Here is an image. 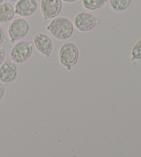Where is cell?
Segmentation results:
<instances>
[{
	"mask_svg": "<svg viewBox=\"0 0 141 157\" xmlns=\"http://www.w3.org/2000/svg\"><path fill=\"white\" fill-rule=\"evenodd\" d=\"M46 30L55 39L65 41L69 39L74 34V26L68 18L56 17L48 25Z\"/></svg>",
	"mask_w": 141,
	"mask_h": 157,
	"instance_id": "1",
	"label": "cell"
},
{
	"mask_svg": "<svg viewBox=\"0 0 141 157\" xmlns=\"http://www.w3.org/2000/svg\"><path fill=\"white\" fill-rule=\"evenodd\" d=\"M80 52L78 47L73 42L62 44L59 51V60L61 66L67 71H72L79 60Z\"/></svg>",
	"mask_w": 141,
	"mask_h": 157,
	"instance_id": "2",
	"label": "cell"
},
{
	"mask_svg": "<svg viewBox=\"0 0 141 157\" xmlns=\"http://www.w3.org/2000/svg\"><path fill=\"white\" fill-rule=\"evenodd\" d=\"M32 44L27 41H18L14 45L10 52L11 60L16 64H22L32 57Z\"/></svg>",
	"mask_w": 141,
	"mask_h": 157,
	"instance_id": "3",
	"label": "cell"
},
{
	"mask_svg": "<svg viewBox=\"0 0 141 157\" xmlns=\"http://www.w3.org/2000/svg\"><path fill=\"white\" fill-rule=\"evenodd\" d=\"M30 31V24L24 18L14 19L8 26V35L11 43L21 41Z\"/></svg>",
	"mask_w": 141,
	"mask_h": 157,
	"instance_id": "4",
	"label": "cell"
},
{
	"mask_svg": "<svg viewBox=\"0 0 141 157\" xmlns=\"http://www.w3.org/2000/svg\"><path fill=\"white\" fill-rule=\"evenodd\" d=\"M99 23V20L94 15L87 12L78 13L74 18V26L82 33L92 31Z\"/></svg>",
	"mask_w": 141,
	"mask_h": 157,
	"instance_id": "5",
	"label": "cell"
},
{
	"mask_svg": "<svg viewBox=\"0 0 141 157\" xmlns=\"http://www.w3.org/2000/svg\"><path fill=\"white\" fill-rule=\"evenodd\" d=\"M63 9L61 0H41L40 10L45 20L56 17Z\"/></svg>",
	"mask_w": 141,
	"mask_h": 157,
	"instance_id": "6",
	"label": "cell"
},
{
	"mask_svg": "<svg viewBox=\"0 0 141 157\" xmlns=\"http://www.w3.org/2000/svg\"><path fill=\"white\" fill-rule=\"evenodd\" d=\"M33 44L36 50L46 59L51 57L53 51V43L51 38L44 33H39L33 38Z\"/></svg>",
	"mask_w": 141,
	"mask_h": 157,
	"instance_id": "7",
	"label": "cell"
},
{
	"mask_svg": "<svg viewBox=\"0 0 141 157\" xmlns=\"http://www.w3.org/2000/svg\"><path fill=\"white\" fill-rule=\"evenodd\" d=\"M19 68L12 61H7L0 66V81L3 83H11L18 77Z\"/></svg>",
	"mask_w": 141,
	"mask_h": 157,
	"instance_id": "8",
	"label": "cell"
},
{
	"mask_svg": "<svg viewBox=\"0 0 141 157\" xmlns=\"http://www.w3.org/2000/svg\"><path fill=\"white\" fill-rule=\"evenodd\" d=\"M38 9L37 0H18L15 7V13L22 17L33 15Z\"/></svg>",
	"mask_w": 141,
	"mask_h": 157,
	"instance_id": "9",
	"label": "cell"
},
{
	"mask_svg": "<svg viewBox=\"0 0 141 157\" xmlns=\"http://www.w3.org/2000/svg\"><path fill=\"white\" fill-rule=\"evenodd\" d=\"M15 15V7L10 3L0 4V23H7L12 20Z\"/></svg>",
	"mask_w": 141,
	"mask_h": 157,
	"instance_id": "10",
	"label": "cell"
},
{
	"mask_svg": "<svg viewBox=\"0 0 141 157\" xmlns=\"http://www.w3.org/2000/svg\"><path fill=\"white\" fill-rule=\"evenodd\" d=\"M108 0H82L83 6L87 10L96 11L105 6Z\"/></svg>",
	"mask_w": 141,
	"mask_h": 157,
	"instance_id": "11",
	"label": "cell"
},
{
	"mask_svg": "<svg viewBox=\"0 0 141 157\" xmlns=\"http://www.w3.org/2000/svg\"><path fill=\"white\" fill-rule=\"evenodd\" d=\"M132 0H109V5L115 12H123L130 6Z\"/></svg>",
	"mask_w": 141,
	"mask_h": 157,
	"instance_id": "12",
	"label": "cell"
},
{
	"mask_svg": "<svg viewBox=\"0 0 141 157\" xmlns=\"http://www.w3.org/2000/svg\"><path fill=\"white\" fill-rule=\"evenodd\" d=\"M141 59V39L137 41L131 51V60L132 61Z\"/></svg>",
	"mask_w": 141,
	"mask_h": 157,
	"instance_id": "13",
	"label": "cell"
},
{
	"mask_svg": "<svg viewBox=\"0 0 141 157\" xmlns=\"http://www.w3.org/2000/svg\"><path fill=\"white\" fill-rule=\"evenodd\" d=\"M6 58V50L5 48L2 45H0V66L4 63Z\"/></svg>",
	"mask_w": 141,
	"mask_h": 157,
	"instance_id": "14",
	"label": "cell"
},
{
	"mask_svg": "<svg viewBox=\"0 0 141 157\" xmlns=\"http://www.w3.org/2000/svg\"><path fill=\"white\" fill-rule=\"evenodd\" d=\"M6 41V38L5 30L4 28L0 25V45H2Z\"/></svg>",
	"mask_w": 141,
	"mask_h": 157,
	"instance_id": "15",
	"label": "cell"
},
{
	"mask_svg": "<svg viewBox=\"0 0 141 157\" xmlns=\"http://www.w3.org/2000/svg\"><path fill=\"white\" fill-rule=\"evenodd\" d=\"M6 93V86L3 83H0V101L4 98Z\"/></svg>",
	"mask_w": 141,
	"mask_h": 157,
	"instance_id": "16",
	"label": "cell"
},
{
	"mask_svg": "<svg viewBox=\"0 0 141 157\" xmlns=\"http://www.w3.org/2000/svg\"><path fill=\"white\" fill-rule=\"evenodd\" d=\"M61 1L65 3H67V4H72V3H74L78 1V0H61Z\"/></svg>",
	"mask_w": 141,
	"mask_h": 157,
	"instance_id": "17",
	"label": "cell"
},
{
	"mask_svg": "<svg viewBox=\"0 0 141 157\" xmlns=\"http://www.w3.org/2000/svg\"><path fill=\"white\" fill-rule=\"evenodd\" d=\"M8 1H10V2H17L18 0H8Z\"/></svg>",
	"mask_w": 141,
	"mask_h": 157,
	"instance_id": "18",
	"label": "cell"
},
{
	"mask_svg": "<svg viewBox=\"0 0 141 157\" xmlns=\"http://www.w3.org/2000/svg\"><path fill=\"white\" fill-rule=\"evenodd\" d=\"M3 2H4V0H0V4H2Z\"/></svg>",
	"mask_w": 141,
	"mask_h": 157,
	"instance_id": "19",
	"label": "cell"
}]
</instances>
